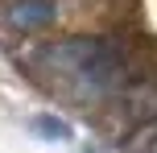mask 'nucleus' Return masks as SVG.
Returning <instances> with one entry per match:
<instances>
[{"label":"nucleus","instance_id":"nucleus-3","mask_svg":"<svg viewBox=\"0 0 157 153\" xmlns=\"http://www.w3.org/2000/svg\"><path fill=\"white\" fill-rule=\"evenodd\" d=\"M37 137H50V141H66L71 137V128H66V120H58V116H37V120L29 124Z\"/></svg>","mask_w":157,"mask_h":153},{"label":"nucleus","instance_id":"nucleus-1","mask_svg":"<svg viewBox=\"0 0 157 153\" xmlns=\"http://www.w3.org/2000/svg\"><path fill=\"white\" fill-rule=\"evenodd\" d=\"M46 62L83 87V95H108L120 79V62L103 41H62L46 50Z\"/></svg>","mask_w":157,"mask_h":153},{"label":"nucleus","instance_id":"nucleus-2","mask_svg":"<svg viewBox=\"0 0 157 153\" xmlns=\"http://www.w3.org/2000/svg\"><path fill=\"white\" fill-rule=\"evenodd\" d=\"M54 0H13V4L4 8V17H8V25L13 29H41V25H50L54 21Z\"/></svg>","mask_w":157,"mask_h":153}]
</instances>
